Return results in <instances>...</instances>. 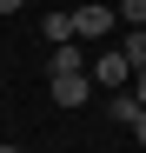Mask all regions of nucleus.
I'll use <instances>...</instances> for the list:
<instances>
[{
	"label": "nucleus",
	"instance_id": "obj_1",
	"mask_svg": "<svg viewBox=\"0 0 146 153\" xmlns=\"http://www.w3.org/2000/svg\"><path fill=\"white\" fill-rule=\"evenodd\" d=\"M86 80L106 87V93H126V87H133V67H126V53H119V47H100V60L86 67Z\"/></svg>",
	"mask_w": 146,
	"mask_h": 153
},
{
	"label": "nucleus",
	"instance_id": "obj_2",
	"mask_svg": "<svg viewBox=\"0 0 146 153\" xmlns=\"http://www.w3.org/2000/svg\"><path fill=\"white\" fill-rule=\"evenodd\" d=\"M113 27H119V13H113V7H100V0L73 7V33H80V40H106Z\"/></svg>",
	"mask_w": 146,
	"mask_h": 153
},
{
	"label": "nucleus",
	"instance_id": "obj_3",
	"mask_svg": "<svg viewBox=\"0 0 146 153\" xmlns=\"http://www.w3.org/2000/svg\"><path fill=\"white\" fill-rule=\"evenodd\" d=\"M73 73H86V60H80V40L53 47V60H46V80H73Z\"/></svg>",
	"mask_w": 146,
	"mask_h": 153
},
{
	"label": "nucleus",
	"instance_id": "obj_4",
	"mask_svg": "<svg viewBox=\"0 0 146 153\" xmlns=\"http://www.w3.org/2000/svg\"><path fill=\"white\" fill-rule=\"evenodd\" d=\"M86 93H93V80H86V73H73V80H53V107H86Z\"/></svg>",
	"mask_w": 146,
	"mask_h": 153
},
{
	"label": "nucleus",
	"instance_id": "obj_5",
	"mask_svg": "<svg viewBox=\"0 0 146 153\" xmlns=\"http://www.w3.org/2000/svg\"><path fill=\"white\" fill-rule=\"evenodd\" d=\"M40 33L53 40V47H66V40H80V33H73V13H46V20H40Z\"/></svg>",
	"mask_w": 146,
	"mask_h": 153
},
{
	"label": "nucleus",
	"instance_id": "obj_6",
	"mask_svg": "<svg viewBox=\"0 0 146 153\" xmlns=\"http://www.w3.org/2000/svg\"><path fill=\"white\" fill-rule=\"evenodd\" d=\"M119 53H126V67H133V73H146V27H133L126 40H119Z\"/></svg>",
	"mask_w": 146,
	"mask_h": 153
},
{
	"label": "nucleus",
	"instance_id": "obj_7",
	"mask_svg": "<svg viewBox=\"0 0 146 153\" xmlns=\"http://www.w3.org/2000/svg\"><path fill=\"white\" fill-rule=\"evenodd\" d=\"M106 113H113L119 126H133V120H139V100H133V93H106Z\"/></svg>",
	"mask_w": 146,
	"mask_h": 153
},
{
	"label": "nucleus",
	"instance_id": "obj_8",
	"mask_svg": "<svg viewBox=\"0 0 146 153\" xmlns=\"http://www.w3.org/2000/svg\"><path fill=\"white\" fill-rule=\"evenodd\" d=\"M119 20H126V27H146V0H119V7H113Z\"/></svg>",
	"mask_w": 146,
	"mask_h": 153
},
{
	"label": "nucleus",
	"instance_id": "obj_9",
	"mask_svg": "<svg viewBox=\"0 0 146 153\" xmlns=\"http://www.w3.org/2000/svg\"><path fill=\"white\" fill-rule=\"evenodd\" d=\"M133 100H139V113H146V73H133V87H126Z\"/></svg>",
	"mask_w": 146,
	"mask_h": 153
},
{
	"label": "nucleus",
	"instance_id": "obj_10",
	"mask_svg": "<svg viewBox=\"0 0 146 153\" xmlns=\"http://www.w3.org/2000/svg\"><path fill=\"white\" fill-rule=\"evenodd\" d=\"M133 140H139V146H146V113H139V120H133Z\"/></svg>",
	"mask_w": 146,
	"mask_h": 153
},
{
	"label": "nucleus",
	"instance_id": "obj_11",
	"mask_svg": "<svg viewBox=\"0 0 146 153\" xmlns=\"http://www.w3.org/2000/svg\"><path fill=\"white\" fill-rule=\"evenodd\" d=\"M20 7H27V0H0V13H20Z\"/></svg>",
	"mask_w": 146,
	"mask_h": 153
},
{
	"label": "nucleus",
	"instance_id": "obj_12",
	"mask_svg": "<svg viewBox=\"0 0 146 153\" xmlns=\"http://www.w3.org/2000/svg\"><path fill=\"white\" fill-rule=\"evenodd\" d=\"M0 153H20V146H7V140H0Z\"/></svg>",
	"mask_w": 146,
	"mask_h": 153
}]
</instances>
